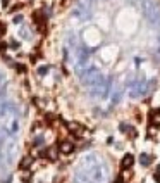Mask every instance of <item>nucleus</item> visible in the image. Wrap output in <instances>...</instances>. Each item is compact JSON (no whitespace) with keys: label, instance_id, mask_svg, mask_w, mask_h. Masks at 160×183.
Returning a JSON list of instances; mask_svg holds the SVG:
<instances>
[{"label":"nucleus","instance_id":"7ed1b4c3","mask_svg":"<svg viewBox=\"0 0 160 183\" xmlns=\"http://www.w3.org/2000/svg\"><path fill=\"white\" fill-rule=\"evenodd\" d=\"M140 163L143 164V166H148V164L151 163V157H148L146 154H143V155H141V157H140Z\"/></svg>","mask_w":160,"mask_h":183},{"label":"nucleus","instance_id":"f257e3e1","mask_svg":"<svg viewBox=\"0 0 160 183\" xmlns=\"http://www.w3.org/2000/svg\"><path fill=\"white\" fill-rule=\"evenodd\" d=\"M133 164H134L133 154H126V155L122 157V161H120V168H122V171H126V169H131V168H133Z\"/></svg>","mask_w":160,"mask_h":183},{"label":"nucleus","instance_id":"f03ea898","mask_svg":"<svg viewBox=\"0 0 160 183\" xmlns=\"http://www.w3.org/2000/svg\"><path fill=\"white\" fill-rule=\"evenodd\" d=\"M59 150L64 154V155H67V154H71L72 150H74V143L72 142H62L59 145Z\"/></svg>","mask_w":160,"mask_h":183}]
</instances>
